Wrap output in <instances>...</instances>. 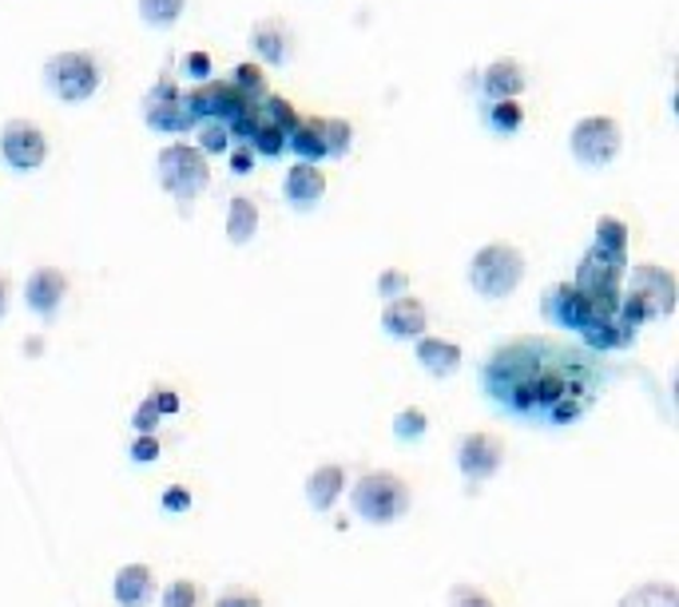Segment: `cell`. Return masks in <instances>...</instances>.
Returning <instances> with one entry per match:
<instances>
[{"label":"cell","mask_w":679,"mask_h":607,"mask_svg":"<svg viewBox=\"0 0 679 607\" xmlns=\"http://www.w3.org/2000/svg\"><path fill=\"white\" fill-rule=\"evenodd\" d=\"M342 485H346V473H342V465H322L310 473L307 480V497L314 509H330L334 500H338Z\"/></svg>","instance_id":"obj_21"},{"label":"cell","mask_w":679,"mask_h":607,"mask_svg":"<svg viewBox=\"0 0 679 607\" xmlns=\"http://www.w3.org/2000/svg\"><path fill=\"white\" fill-rule=\"evenodd\" d=\"M242 143L251 147L259 159H278V155L286 152V131L274 128L271 120L263 116V108H254V120H251V131L242 135Z\"/></svg>","instance_id":"obj_20"},{"label":"cell","mask_w":679,"mask_h":607,"mask_svg":"<svg viewBox=\"0 0 679 607\" xmlns=\"http://www.w3.org/2000/svg\"><path fill=\"white\" fill-rule=\"evenodd\" d=\"M155 179L176 203L191 206L211 187V163L195 143H167L155 155Z\"/></svg>","instance_id":"obj_2"},{"label":"cell","mask_w":679,"mask_h":607,"mask_svg":"<svg viewBox=\"0 0 679 607\" xmlns=\"http://www.w3.org/2000/svg\"><path fill=\"white\" fill-rule=\"evenodd\" d=\"M230 84L239 87V92L251 99V104H259V99L271 92V87H266V68L259 64V60H247V64L235 68V72H230Z\"/></svg>","instance_id":"obj_25"},{"label":"cell","mask_w":679,"mask_h":607,"mask_svg":"<svg viewBox=\"0 0 679 607\" xmlns=\"http://www.w3.org/2000/svg\"><path fill=\"white\" fill-rule=\"evenodd\" d=\"M227 159H230V171H235V175H251L254 171V159H259V155H254L251 147L239 140L235 147H227Z\"/></svg>","instance_id":"obj_32"},{"label":"cell","mask_w":679,"mask_h":607,"mask_svg":"<svg viewBox=\"0 0 679 607\" xmlns=\"http://www.w3.org/2000/svg\"><path fill=\"white\" fill-rule=\"evenodd\" d=\"M52 143L33 120H9L0 128V159L9 163L16 175H33L45 167Z\"/></svg>","instance_id":"obj_7"},{"label":"cell","mask_w":679,"mask_h":607,"mask_svg":"<svg viewBox=\"0 0 679 607\" xmlns=\"http://www.w3.org/2000/svg\"><path fill=\"white\" fill-rule=\"evenodd\" d=\"M378 294H382L385 302H390V298H397V294H409V274L406 271H394V266H390V271H382V274H378Z\"/></svg>","instance_id":"obj_30"},{"label":"cell","mask_w":679,"mask_h":607,"mask_svg":"<svg viewBox=\"0 0 679 607\" xmlns=\"http://www.w3.org/2000/svg\"><path fill=\"white\" fill-rule=\"evenodd\" d=\"M326 187H330V179H326V171H322V163L295 159V167H290L283 179V195L295 211H314V206L326 199Z\"/></svg>","instance_id":"obj_11"},{"label":"cell","mask_w":679,"mask_h":607,"mask_svg":"<svg viewBox=\"0 0 679 607\" xmlns=\"http://www.w3.org/2000/svg\"><path fill=\"white\" fill-rule=\"evenodd\" d=\"M453 607H493L485 596H477V592H469V587H461L457 596H453Z\"/></svg>","instance_id":"obj_35"},{"label":"cell","mask_w":679,"mask_h":607,"mask_svg":"<svg viewBox=\"0 0 679 607\" xmlns=\"http://www.w3.org/2000/svg\"><path fill=\"white\" fill-rule=\"evenodd\" d=\"M187 0H135V12L147 28H171L183 16Z\"/></svg>","instance_id":"obj_23"},{"label":"cell","mask_w":679,"mask_h":607,"mask_svg":"<svg viewBox=\"0 0 679 607\" xmlns=\"http://www.w3.org/2000/svg\"><path fill=\"white\" fill-rule=\"evenodd\" d=\"M259 223H263V215H259V203H254L251 195H235L227 203V242L230 247H247V242L259 235Z\"/></svg>","instance_id":"obj_18"},{"label":"cell","mask_w":679,"mask_h":607,"mask_svg":"<svg viewBox=\"0 0 679 607\" xmlns=\"http://www.w3.org/2000/svg\"><path fill=\"white\" fill-rule=\"evenodd\" d=\"M68 298V274L60 266H36L28 278H24V302L28 310L40 318H52Z\"/></svg>","instance_id":"obj_12"},{"label":"cell","mask_w":679,"mask_h":607,"mask_svg":"<svg viewBox=\"0 0 679 607\" xmlns=\"http://www.w3.org/2000/svg\"><path fill=\"white\" fill-rule=\"evenodd\" d=\"M4 310H9V283L0 278V318H4Z\"/></svg>","instance_id":"obj_40"},{"label":"cell","mask_w":679,"mask_h":607,"mask_svg":"<svg viewBox=\"0 0 679 607\" xmlns=\"http://www.w3.org/2000/svg\"><path fill=\"white\" fill-rule=\"evenodd\" d=\"M164 504L167 509H187V492H167Z\"/></svg>","instance_id":"obj_39"},{"label":"cell","mask_w":679,"mask_h":607,"mask_svg":"<svg viewBox=\"0 0 679 607\" xmlns=\"http://www.w3.org/2000/svg\"><path fill=\"white\" fill-rule=\"evenodd\" d=\"M152 405H155V409H159V413H167V409L176 413V409H179V397H176V393H171V390H155Z\"/></svg>","instance_id":"obj_36"},{"label":"cell","mask_w":679,"mask_h":607,"mask_svg":"<svg viewBox=\"0 0 679 607\" xmlns=\"http://www.w3.org/2000/svg\"><path fill=\"white\" fill-rule=\"evenodd\" d=\"M219 607H259V599L254 596H223Z\"/></svg>","instance_id":"obj_38"},{"label":"cell","mask_w":679,"mask_h":607,"mask_svg":"<svg viewBox=\"0 0 679 607\" xmlns=\"http://www.w3.org/2000/svg\"><path fill=\"white\" fill-rule=\"evenodd\" d=\"M671 310H676V274L668 266H656V262L632 266V283L620 298L616 318L632 330V325L652 322V318H668Z\"/></svg>","instance_id":"obj_1"},{"label":"cell","mask_w":679,"mask_h":607,"mask_svg":"<svg viewBox=\"0 0 679 607\" xmlns=\"http://www.w3.org/2000/svg\"><path fill=\"white\" fill-rule=\"evenodd\" d=\"M525 283V254L513 242H489L473 254L469 262V286L489 302H501L516 286Z\"/></svg>","instance_id":"obj_4"},{"label":"cell","mask_w":679,"mask_h":607,"mask_svg":"<svg viewBox=\"0 0 679 607\" xmlns=\"http://www.w3.org/2000/svg\"><path fill=\"white\" fill-rule=\"evenodd\" d=\"M286 152H295L298 159L322 163L330 159V140H326V116H307L298 120L286 135Z\"/></svg>","instance_id":"obj_16"},{"label":"cell","mask_w":679,"mask_h":607,"mask_svg":"<svg viewBox=\"0 0 679 607\" xmlns=\"http://www.w3.org/2000/svg\"><path fill=\"white\" fill-rule=\"evenodd\" d=\"M485 123H489L497 135H516L521 123H525V108H521V99H489Z\"/></svg>","instance_id":"obj_22"},{"label":"cell","mask_w":679,"mask_h":607,"mask_svg":"<svg viewBox=\"0 0 679 607\" xmlns=\"http://www.w3.org/2000/svg\"><path fill=\"white\" fill-rule=\"evenodd\" d=\"M155 453H159V445H155L152 437H143V441H135V449H132L135 461H155Z\"/></svg>","instance_id":"obj_37"},{"label":"cell","mask_w":679,"mask_h":607,"mask_svg":"<svg viewBox=\"0 0 679 607\" xmlns=\"http://www.w3.org/2000/svg\"><path fill=\"white\" fill-rule=\"evenodd\" d=\"M251 52L263 68H283L295 56V33L278 16H263L251 24Z\"/></svg>","instance_id":"obj_10"},{"label":"cell","mask_w":679,"mask_h":607,"mask_svg":"<svg viewBox=\"0 0 679 607\" xmlns=\"http://www.w3.org/2000/svg\"><path fill=\"white\" fill-rule=\"evenodd\" d=\"M211 56L207 52H187L183 56V76L195 80V84H203V80H211Z\"/></svg>","instance_id":"obj_31"},{"label":"cell","mask_w":679,"mask_h":607,"mask_svg":"<svg viewBox=\"0 0 679 607\" xmlns=\"http://www.w3.org/2000/svg\"><path fill=\"white\" fill-rule=\"evenodd\" d=\"M45 87L60 104H88L104 84V68L88 48H64L45 60Z\"/></svg>","instance_id":"obj_3"},{"label":"cell","mask_w":679,"mask_h":607,"mask_svg":"<svg viewBox=\"0 0 679 607\" xmlns=\"http://www.w3.org/2000/svg\"><path fill=\"white\" fill-rule=\"evenodd\" d=\"M426 429H429V417L421 409H402L394 417V433L402 437V441H417Z\"/></svg>","instance_id":"obj_29"},{"label":"cell","mask_w":679,"mask_h":607,"mask_svg":"<svg viewBox=\"0 0 679 607\" xmlns=\"http://www.w3.org/2000/svg\"><path fill=\"white\" fill-rule=\"evenodd\" d=\"M259 108H263V116H266V120H271L274 128H283L286 135H290V128H295V123L302 120V116H298V108H295V104H290V99H286V96H274V92H266V96H263V104H259Z\"/></svg>","instance_id":"obj_27"},{"label":"cell","mask_w":679,"mask_h":607,"mask_svg":"<svg viewBox=\"0 0 679 607\" xmlns=\"http://www.w3.org/2000/svg\"><path fill=\"white\" fill-rule=\"evenodd\" d=\"M525 87H528L525 64H516V60H509V56L493 60V64L485 68V76H481L485 99H521V92H525Z\"/></svg>","instance_id":"obj_17"},{"label":"cell","mask_w":679,"mask_h":607,"mask_svg":"<svg viewBox=\"0 0 679 607\" xmlns=\"http://www.w3.org/2000/svg\"><path fill=\"white\" fill-rule=\"evenodd\" d=\"M183 96H187V108H191L195 120L230 123L242 108H251V99L242 96L239 87L230 84V80H215V76L203 80V84H195L191 92H183Z\"/></svg>","instance_id":"obj_9"},{"label":"cell","mask_w":679,"mask_h":607,"mask_svg":"<svg viewBox=\"0 0 679 607\" xmlns=\"http://www.w3.org/2000/svg\"><path fill=\"white\" fill-rule=\"evenodd\" d=\"M326 140H330V159H342L354 143V123L342 120V116H330L326 120Z\"/></svg>","instance_id":"obj_28"},{"label":"cell","mask_w":679,"mask_h":607,"mask_svg":"<svg viewBox=\"0 0 679 607\" xmlns=\"http://www.w3.org/2000/svg\"><path fill=\"white\" fill-rule=\"evenodd\" d=\"M504 461V445H501V437H489V433H469V437H461V445H457V465L461 473L469 480H485V477H493L497 468H501Z\"/></svg>","instance_id":"obj_13"},{"label":"cell","mask_w":679,"mask_h":607,"mask_svg":"<svg viewBox=\"0 0 679 607\" xmlns=\"http://www.w3.org/2000/svg\"><path fill=\"white\" fill-rule=\"evenodd\" d=\"M382 330L390 337H421L429 330V310L414 294H397L382 310Z\"/></svg>","instance_id":"obj_15"},{"label":"cell","mask_w":679,"mask_h":607,"mask_svg":"<svg viewBox=\"0 0 679 607\" xmlns=\"http://www.w3.org/2000/svg\"><path fill=\"white\" fill-rule=\"evenodd\" d=\"M143 120H147L152 131H159V135H183V131L195 128V116L187 108V96L171 80H159L143 96Z\"/></svg>","instance_id":"obj_8"},{"label":"cell","mask_w":679,"mask_h":607,"mask_svg":"<svg viewBox=\"0 0 679 607\" xmlns=\"http://www.w3.org/2000/svg\"><path fill=\"white\" fill-rule=\"evenodd\" d=\"M354 509L373 524L394 521L409 509V485L394 473H370V477H362V485L354 488Z\"/></svg>","instance_id":"obj_6"},{"label":"cell","mask_w":679,"mask_h":607,"mask_svg":"<svg viewBox=\"0 0 679 607\" xmlns=\"http://www.w3.org/2000/svg\"><path fill=\"white\" fill-rule=\"evenodd\" d=\"M417 361H421L433 378H450L453 369L461 366V346H453L445 337L421 334L417 337Z\"/></svg>","instance_id":"obj_19"},{"label":"cell","mask_w":679,"mask_h":607,"mask_svg":"<svg viewBox=\"0 0 679 607\" xmlns=\"http://www.w3.org/2000/svg\"><path fill=\"white\" fill-rule=\"evenodd\" d=\"M116 592H120V599L128 607H143L152 599V572H147V568H123Z\"/></svg>","instance_id":"obj_24"},{"label":"cell","mask_w":679,"mask_h":607,"mask_svg":"<svg viewBox=\"0 0 679 607\" xmlns=\"http://www.w3.org/2000/svg\"><path fill=\"white\" fill-rule=\"evenodd\" d=\"M569 152L584 171H604L624 152V128L612 116H584L569 131Z\"/></svg>","instance_id":"obj_5"},{"label":"cell","mask_w":679,"mask_h":607,"mask_svg":"<svg viewBox=\"0 0 679 607\" xmlns=\"http://www.w3.org/2000/svg\"><path fill=\"white\" fill-rule=\"evenodd\" d=\"M191 599H195V587H191V584H187V580H183V584H176V587H171V592H167L164 604H167V607H191Z\"/></svg>","instance_id":"obj_34"},{"label":"cell","mask_w":679,"mask_h":607,"mask_svg":"<svg viewBox=\"0 0 679 607\" xmlns=\"http://www.w3.org/2000/svg\"><path fill=\"white\" fill-rule=\"evenodd\" d=\"M195 131H199V152L203 155H227V147H230V128L223 120H195Z\"/></svg>","instance_id":"obj_26"},{"label":"cell","mask_w":679,"mask_h":607,"mask_svg":"<svg viewBox=\"0 0 679 607\" xmlns=\"http://www.w3.org/2000/svg\"><path fill=\"white\" fill-rule=\"evenodd\" d=\"M159 417H164V413L155 409L152 402H143V409H135V429H140V433H152Z\"/></svg>","instance_id":"obj_33"},{"label":"cell","mask_w":679,"mask_h":607,"mask_svg":"<svg viewBox=\"0 0 679 607\" xmlns=\"http://www.w3.org/2000/svg\"><path fill=\"white\" fill-rule=\"evenodd\" d=\"M545 318L557 325H569V330H584V325L596 318V310H592L588 294H584L581 286L564 283V286H557V290L545 294Z\"/></svg>","instance_id":"obj_14"}]
</instances>
